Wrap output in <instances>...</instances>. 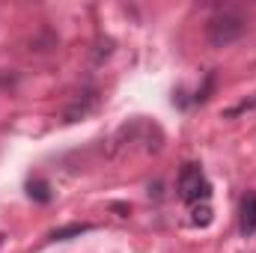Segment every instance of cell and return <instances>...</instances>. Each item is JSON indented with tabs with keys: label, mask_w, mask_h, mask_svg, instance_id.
<instances>
[{
	"label": "cell",
	"mask_w": 256,
	"mask_h": 253,
	"mask_svg": "<svg viewBox=\"0 0 256 253\" xmlns=\"http://www.w3.org/2000/svg\"><path fill=\"white\" fill-rule=\"evenodd\" d=\"M244 30H248V21L242 15H236V12H218L206 24V39H208L212 48H226V45L238 42L244 36Z\"/></svg>",
	"instance_id": "6da1fadb"
},
{
	"label": "cell",
	"mask_w": 256,
	"mask_h": 253,
	"mask_svg": "<svg viewBox=\"0 0 256 253\" xmlns=\"http://www.w3.org/2000/svg\"><path fill=\"white\" fill-rule=\"evenodd\" d=\"M208 182H206V176H202V170L196 167V164H185L182 167V173H179V196L185 200V202H191L196 206L200 200L206 202L208 200Z\"/></svg>",
	"instance_id": "7a4b0ae2"
},
{
	"label": "cell",
	"mask_w": 256,
	"mask_h": 253,
	"mask_svg": "<svg viewBox=\"0 0 256 253\" xmlns=\"http://www.w3.org/2000/svg\"><path fill=\"white\" fill-rule=\"evenodd\" d=\"M242 232L244 236H254L256 232V194H244V200H242Z\"/></svg>",
	"instance_id": "3957f363"
},
{
	"label": "cell",
	"mask_w": 256,
	"mask_h": 253,
	"mask_svg": "<svg viewBox=\"0 0 256 253\" xmlns=\"http://www.w3.org/2000/svg\"><path fill=\"white\" fill-rule=\"evenodd\" d=\"M248 110H256V92L250 96V98H244V102H238V104L226 108V110H224V116H226V120H236V116H242V114H248Z\"/></svg>",
	"instance_id": "277c9868"
},
{
	"label": "cell",
	"mask_w": 256,
	"mask_h": 253,
	"mask_svg": "<svg viewBox=\"0 0 256 253\" xmlns=\"http://www.w3.org/2000/svg\"><path fill=\"white\" fill-rule=\"evenodd\" d=\"M194 224H200V226H208L212 224V208L202 202V206H194Z\"/></svg>",
	"instance_id": "5b68a950"
},
{
	"label": "cell",
	"mask_w": 256,
	"mask_h": 253,
	"mask_svg": "<svg viewBox=\"0 0 256 253\" xmlns=\"http://www.w3.org/2000/svg\"><path fill=\"white\" fill-rule=\"evenodd\" d=\"M90 226H66V230H57L54 232V242H63V238H68V236H80V232H86Z\"/></svg>",
	"instance_id": "8992f818"
},
{
	"label": "cell",
	"mask_w": 256,
	"mask_h": 253,
	"mask_svg": "<svg viewBox=\"0 0 256 253\" xmlns=\"http://www.w3.org/2000/svg\"><path fill=\"white\" fill-rule=\"evenodd\" d=\"M33 194H36V200L45 202V200H48V185H45V182H36V190H30V196H33Z\"/></svg>",
	"instance_id": "52a82bcc"
},
{
	"label": "cell",
	"mask_w": 256,
	"mask_h": 253,
	"mask_svg": "<svg viewBox=\"0 0 256 253\" xmlns=\"http://www.w3.org/2000/svg\"><path fill=\"white\" fill-rule=\"evenodd\" d=\"M0 244H3V232H0Z\"/></svg>",
	"instance_id": "ba28073f"
}]
</instances>
